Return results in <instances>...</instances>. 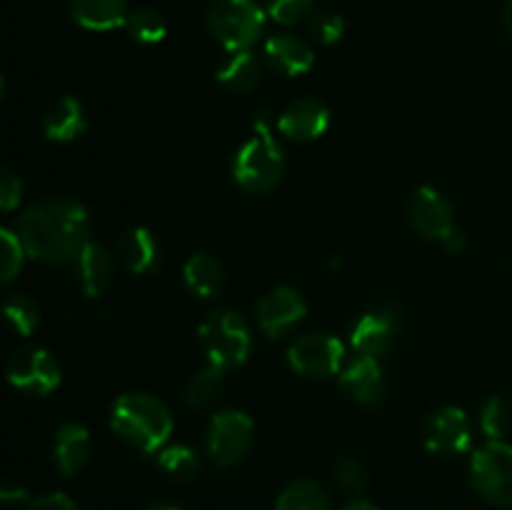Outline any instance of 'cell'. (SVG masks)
<instances>
[{
	"label": "cell",
	"mask_w": 512,
	"mask_h": 510,
	"mask_svg": "<svg viewBox=\"0 0 512 510\" xmlns=\"http://www.w3.org/2000/svg\"><path fill=\"white\" fill-rule=\"evenodd\" d=\"M340 385L355 403L368 405V408L380 405L385 398V378L380 360L368 358V355H355L340 373Z\"/></svg>",
	"instance_id": "cell-15"
},
{
	"label": "cell",
	"mask_w": 512,
	"mask_h": 510,
	"mask_svg": "<svg viewBox=\"0 0 512 510\" xmlns=\"http://www.w3.org/2000/svg\"><path fill=\"white\" fill-rule=\"evenodd\" d=\"M198 338L210 365L220 370L243 365L253 350V335H250L248 323L243 315L230 308L210 313L198 328Z\"/></svg>",
	"instance_id": "cell-4"
},
{
	"label": "cell",
	"mask_w": 512,
	"mask_h": 510,
	"mask_svg": "<svg viewBox=\"0 0 512 510\" xmlns=\"http://www.w3.org/2000/svg\"><path fill=\"white\" fill-rule=\"evenodd\" d=\"M185 285L198 298H215L225 285V270L210 253L190 255L183 268Z\"/></svg>",
	"instance_id": "cell-23"
},
{
	"label": "cell",
	"mask_w": 512,
	"mask_h": 510,
	"mask_svg": "<svg viewBox=\"0 0 512 510\" xmlns=\"http://www.w3.org/2000/svg\"><path fill=\"white\" fill-rule=\"evenodd\" d=\"M400 330V310L393 305H383L378 310L365 313L358 323L353 325L350 333V345L358 355H368V358H383L390 353L395 343V335Z\"/></svg>",
	"instance_id": "cell-11"
},
{
	"label": "cell",
	"mask_w": 512,
	"mask_h": 510,
	"mask_svg": "<svg viewBox=\"0 0 512 510\" xmlns=\"http://www.w3.org/2000/svg\"><path fill=\"white\" fill-rule=\"evenodd\" d=\"M265 60L273 70L295 78V75H305L315 65V53L303 38L293 33H278L270 35L265 40Z\"/></svg>",
	"instance_id": "cell-16"
},
{
	"label": "cell",
	"mask_w": 512,
	"mask_h": 510,
	"mask_svg": "<svg viewBox=\"0 0 512 510\" xmlns=\"http://www.w3.org/2000/svg\"><path fill=\"white\" fill-rule=\"evenodd\" d=\"M205 20L210 35L228 53L253 50L265 30V10L258 0H213Z\"/></svg>",
	"instance_id": "cell-5"
},
{
	"label": "cell",
	"mask_w": 512,
	"mask_h": 510,
	"mask_svg": "<svg viewBox=\"0 0 512 510\" xmlns=\"http://www.w3.org/2000/svg\"><path fill=\"white\" fill-rule=\"evenodd\" d=\"M223 373L225 370L215 368V365L195 373L193 378H190L188 390H185V400H188L193 408H210V405L218 403V400L223 398L225 390Z\"/></svg>",
	"instance_id": "cell-26"
},
{
	"label": "cell",
	"mask_w": 512,
	"mask_h": 510,
	"mask_svg": "<svg viewBox=\"0 0 512 510\" xmlns=\"http://www.w3.org/2000/svg\"><path fill=\"white\" fill-rule=\"evenodd\" d=\"M343 510H378V508H375L373 503H368V500H353V503L345 505Z\"/></svg>",
	"instance_id": "cell-38"
},
{
	"label": "cell",
	"mask_w": 512,
	"mask_h": 510,
	"mask_svg": "<svg viewBox=\"0 0 512 510\" xmlns=\"http://www.w3.org/2000/svg\"><path fill=\"white\" fill-rule=\"evenodd\" d=\"M88 458H90L88 428L80 423L60 425L53 443V460H55V468L60 470V475L73 478L75 473H80V470L85 468Z\"/></svg>",
	"instance_id": "cell-17"
},
{
	"label": "cell",
	"mask_w": 512,
	"mask_h": 510,
	"mask_svg": "<svg viewBox=\"0 0 512 510\" xmlns=\"http://www.w3.org/2000/svg\"><path fill=\"white\" fill-rule=\"evenodd\" d=\"M15 233L28 258L48 265H73L90 243V215L85 205L68 198H45L18 218Z\"/></svg>",
	"instance_id": "cell-1"
},
{
	"label": "cell",
	"mask_w": 512,
	"mask_h": 510,
	"mask_svg": "<svg viewBox=\"0 0 512 510\" xmlns=\"http://www.w3.org/2000/svg\"><path fill=\"white\" fill-rule=\"evenodd\" d=\"M425 445L430 453L438 455L468 453L473 445V425H470L465 410L455 408V405L435 410L425 423Z\"/></svg>",
	"instance_id": "cell-10"
},
{
	"label": "cell",
	"mask_w": 512,
	"mask_h": 510,
	"mask_svg": "<svg viewBox=\"0 0 512 510\" xmlns=\"http://www.w3.org/2000/svg\"><path fill=\"white\" fill-rule=\"evenodd\" d=\"M0 243H3V283H10L20 273V268H23V260L28 255V250H25L20 235L8 228L0 230Z\"/></svg>",
	"instance_id": "cell-31"
},
{
	"label": "cell",
	"mask_w": 512,
	"mask_h": 510,
	"mask_svg": "<svg viewBox=\"0 0 512 510\" xmlns=\"http://www.w3.org/2000/svg\"><path fill=\"white\" fill-rule=\"evenodd\" d=\"M410 223L423 238L440 240V243L455 230L453 208L445 195L430 185H420L410 198Z\"/></svg>",
	"instance_id": "cell-13"
},
{
	"label": "cell",
	"mask_w": 512,
	"mask_h": 510,
	"mask_svg": "<svg viewBox=\"0 0 512 510\" xmlns=\"http://www.w3.org/2000/svg\"><path fill=\"white\" fill-rule=\"evenodd\" d=\"M443 248L448 250L450 255H460V253H463L465 248H468V238H465V233H463V230H458V228H455L453 233H450L448 238L443 240Z\"/></svg>",
	"instance_id": "cell-36"
},
{
	"label": "cell",
	"mask_w": 512,
	"mask_h": 510,
	"mask_svg": "<svg viewBox=\"0 0 512 510\" xmlns=\"http://www.w3.org/2000/svg\"><path fill=\"white\" fill-rule=\"evenodd\" d=\"M315 8V0H265V10L280 25H295L308 18Z\"/></svg>",
	"instance_id": "cell-32"
},
{
	"label": "cell",
	"mask_w": 512,
	"mask_h": 510,
	"mask_svg": "<svg viewBox=\"0 0 512 510\" xmlns=\"http://www.w3.org/2000/svg\"><path fill=\"white\" fill-rule=\"evenodd\" d=\"M215 80L223 88L233 90V93H250L263 80V65H260V60L250 50L230 53L225 63L218 68V73H215Z\"/></svg>",
	"instance_id": "cell-22"
},
{
	"label": "cell",
	"mask_w": 512,
	"mask_h": 510,
	"mask_svg": "<svg viewBox=\"0 0 512 510\" xmlns=\"http://www.w3.org/2000/svg\"><path fill=\"white\" fill-rule=\"evenodd\" d=\"M310 30H313V35L320 40V43L335 45L343 40L345 20H343V15L323 10V13L313 15V20H310Z\"/></svg>",
	"instance_id": "cell-33"
},
{
	"label": "cell",
	"mask_w": 512,
	"mask_h": 510,
	"mask_svg": "<svg viewBox=\"0 0 512 510\" xmlns=\"http://www.w3.org/2000/svg\"><path fill=\"white\" fill-rule=\"evenodd\" d=\"M275 510H333L328 490L315 480H295L278 495Z\"/></svg>",
	"instance_id": "cell-24"
},
{
	"label": "cell",
	"mask_w": 512,
	"mask_h": 510,
	"mask_svg": "<svg viewBox=\"0 0 512 510\" xmlns=\"http://www.w3.org/2000/svg\"><path fill=\"white\" fill-rule=\"evenodd\" d=\"M148 510H185V508L178 503H155V505H150Z\"/></svg>",
	"instance_id": "cell-39"
},
{
	"label": "cell",
	"mask_w": 512,
	"mask_h": 510,
	"mask_svg": "<svg viewBox=\"0 0 512 510\" xmlns=\"http://www.w3.org/2000/svg\"><path fill=\"white\" fill-rule=\"evenodd\" d=\"M85 130H88V120H85L83 103L73 95L55 100L43 118L45 138L53 143H73Z\"/></svg>",
	"instance_id": "cell-19"
},
{
	"label": "cell",
	"mask_w": 512,
	"mask_h": 510,
	"mask_svg": "<svg viewBox=\"0 0 512 510\" xmlns=\"http://www.w3.org/2000/svg\"><path fill=\"white\" fill-rule=\"evenodd\" d=\"M70 18L88 30H115L128 25V0H70Z\"/></svg>",
	"instance_id": "cell-20"
},
{
	"label": "cell",
	"mask_w": 512,
	"mask_h": 510,
	"mask_svg": "<svg viewBox=\"0 0 512 510\" xmlns=\"http://www.w3.org/2000/svg\"><path fill=\"white\" fill-rule=\"evenodd\" d=\"M158 468L175 483H188L200 475V455L190 445H170L160 450Z\"/></svg>",
	"instance_id": "cell-25"
},
{
	"label": "cell",
	"mask_w": 512,
	"mask_h": 510,
	"mask_svg": "<svg viewBox=\"0 0 512 510\" xmlns=\"http://www.w3.org/2000/svg\"><path fill=\"white\" fill-rule=\"evenodd\" d=\"M125 28L133 35V40H138L143 45H155L168 35V23H165V18L155 8L130 10V18Z\"/></svg>",
	"instance_id": "cell-27"
},
{
	"label": "cell",
	"mask_w": 512,
	"mask_h": 510,
	"mask_svg": "<svg viewBox=\"0 0 512 510\" xmlns=\"http://www.w3.org/2000/svg\"><path fill=\"white\" fill-rule=\"evenodd\" d=\"M285 175V155L275 138L268 110H260L253 120V133L240 145L233 158V180L250 195H265L280 185Z\"/></svg>",
	"instance_id": "cell-2"
},
{
	"label": "cell",
	"mask_w": 512,
	"mask_h": 510,
	"mask_svg": "<svg viewBox=\"0 0 512 510\" xmlns=\"http://www.w3.org/2000/svg\"><path fill=\"white\" fill-rule=\"evenodd\" d=\"M333 473H335V480H338L340 488L350 495L365 493V488H368V483H370L368 470H365V465L355 458H340L338 463H335Z\"/></svg>",
	"instance_id": "cell-30"
},
{
	"label": "cell",
	"mask_w": 512,
	"mask_h": 510,
	"mask_svg": "<svg viewBox=\"0 0 512 510\" xmlns=\"http://www.w3.org/2000/svg\"><path fill=\"white\" fill-rule=\"evenodd\" d=\"M253 420L240 410H220L205 430V448L215 465L228 468L243 460L253 445Z\"/></svg>",
	"instance_id": "cell-7"
},
{
	"label": "cell",
	"mask_w": 512,
	"mask_h": 510,
	"mask_svg": "<svg viewBox=\"0 0 512 510\" xmlns=\"http://www.w3.org/2000/svg\"><path fill=\"white\" fill-rule=\"evenodd\" d=\"M345 345L330 333L300 335L288 348V365L305 378H330L340 373Z\"/></svg>",
	"instance_id": "cell-9"
},
{
	"label": "cell",
	"mask_w": 512,
	"mask_h": 510,
	"mask_svg": "<svg viewBox=\"0 0 512 510\" xmlns=\"http://www.w3.org/2000/svg\"><path fill=\"white\" fill-rule=\"evenodd\" d=\"M305 315H308V305L300 298L298 290L288 285H278L258 303V323L268 338L290 333L295 325L303 323Z\"/></svg>",
	"instance_id": "cell-12"
},
{
	"label": "cell",
	"mask_w": 512,
	"mask_h": 510,
	"mask_svg": "<svg viewBox=\"0 0 512 510\" xmlns=\"http://www.w3.org/2000/svg\"><path fill=\"white\" fill-rule=\"evenodd\" d=\"M0 498H3L5 505H13L15 500H18V503H20V500L28 498V493H25L23 488H10V485H5L3 495H0Z\"/></svg>",
	"instance_id": "cell-37"
},
{
	"label": "cell",
	"mask_w": 512,
	"mask_h": 510,
	"mask_svg": "<svg viewBox=\"0 0 512 510\" xmlns=\"http://www.w3.org/2000/svg\"><path fill=\"white\" fill-rule=\"evenodd\" d=\"M512 425V410L510 403L500 395L485 400L483 410H480V428L488 435V440H503L505 433Z\"/></svg>",
	"instance_id": "cell-29"
},
{
	"label": "cell",
	"mask_w": 512,
	"mask_h": 510,
	"mask_svg": "<svg viewBox=\"0 0 512 510\" xmlns=\"http://www.w3.org/2000/svg\"><path fill=\"white\" fill-rule=\"evenodd\" d=\"M8 383L33 398H45L60 385V363L45 348H20L8 360Z\"/></svg>",
	"instance_id": "cell-8"
},
{
	"label": "cell",
	"mask_w": 512,
	"mask_h": 510,
	"mask_svg": "<svg viewBox=\"0 0 512 510\" xmlns=\"http://www.w3.org/2000/svg\"><path fill=\"white\" fill-rule=\"evenodd\" d=\"M110 428L133 448L158 453L173 433V415L168 405L150 393L120 395L110 413Z\"/></svg>",
	"instance_id": "cell-3"
},
{
	"label": "cell",
	"mask_w": 512,
	"mask_h": 510,
	"mask_svg": "<svg viewBox=\"0 0 512 510\" xmlns=\"http://www.w3.org/2000/svg\"><path fill=\"white\" fill-rule=\"evenodd\" d=\"M505 25H508V30H510V35H512V0H508V3H505Z\"/></svg>",
	"instance_id": "cell-40"
},
{
	"label": "cell",
	"mask_w": 512,
	"mask_h": 510,
	"mask_svg": "<svg viewBox=\"0 0 512 510\" xmlns=\"http://www.w3.org/2000/svg\"><path fill=\"white\" fill-rule=\"evenodd\" d=\"M3 313L8 318V323L18 330L20 335H33V330L40 323V308L30 295L13 293L5 298Z\"/></svg>",
	"instance_id": "cell-28"
},
{
	"label": "cell",
	"mask_w": 512,
	"mask_h": 510,
	"mask_svg": "<svg viewBox=\"0 0 512 510\" xmlns=\"http://www.w3.org/2000/svg\"><path fill=\"white\" fill-rule=\"evenodd\" d=\"M118 253L123 263L128 265L130 273L135 275L155 273L160 265V245L155 240L153 230L148 228H133L120 235Z\"/></svg>",
	"instance_id": "cell-21"
},
{
	"label": "cell",
	"mask_w": 512,
	"mask_h": 510,
	"mask_svg": "<svg viewBox=\"0 0 512 510\" xmlns=\"http://www.w3.org/2000/svg\"><path fill=\"white\" fill-rule=\"evenodd\" d=\"M73 265L85 298H98V295H103L105 290H108V285L113 283V255L108 253V248L93 243V240L85 245V250L78 255V260H75Z\"/></svg>",
	"instance_id": "cell-18"
},
{
	"label": "cell",
	"mask_w": 512,
	"mask_h": 510,
	"mask_svg": "<svg viewBox=\"0 0 512 510\" xmlns=\"http://www.w3.org/2000/svg\"><path fill=\"white\" fill-rule=\"evenodd\" d=\"M278 133H283L288 140L295 143H310V140L323 138L325 130L330 128V110L325 103L315 98L293 100L288 108L280 113L275 123Z\"/></svg>",
	"instance_id": "cell-14"
},
{
	"label": "cell",
	"mask_w": 512,
	"mask_h": 510,
	"mask_svg": "<svg viewBox=\"0 0 512 510\" xmlns=\"http://www.w3.org/2000/svg\"><path fill=\"white\" fill-rule=\"evenodd\" d=\"M470 485L493 505H512V445L488 440L470 458Z\"/></svg>",
	"instance_id": "cell-6"
},
{
	"label": "cell",
	"mask_w": 512,
	"mask_h": 510,
	"mask_svg": "<svg viewBox=\"0 0 512 510\" xmlns=\"http://www.w3.org/2000/svg\"><path fill=\"white\" fill-rule=\"evenodd\" d=\"M20 198H23V180L15 173H10V170H3V178H0V208L10 213V210L18 208Z\"/></svg>",
	"instance_id": "cell-34"
},
{
	"label": "cell",
	"mask_w": 512,
	"mask_h": 510,
	"mask_svg": "<svg viewBox=\"0 0 512 510\" xmlns=\"http://www.w3.org/2000/svg\"><path fill=\"white\" fill-rule=\"evenodd\" d=\"M28 510H78L75 500L65 493H48L30 500Z\"/></svg>",
	"instance_id": "cell-35"
}]
</instances>
